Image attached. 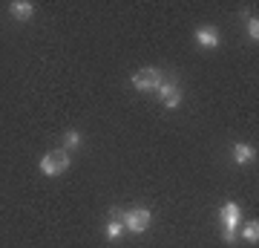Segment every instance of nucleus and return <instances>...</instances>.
<instances>
[{"mask_svg": "<svg viewBox=\"0 0 259 248\" xmlns=\"http://www.w3.org/2000/svg\"><path fill=\"white\" fill-rule=\"evenodd\" d=\"M69 165H72V156L66 150H55V153H47V156L40 159V173L58 176V173H64Z\"/></svg>", "mask_w": 259, "mask_h": 248, "instance_id": "nucleus-1", "label": "nucleus"}, {"mask_svg": "<svg viewBox=\"0 0 259 248\" xmlns=\"http://www.w3.org/2000/svg\"><path fill=\"white\" fill-rule=\"evenodd\" d=\"M150 211L147 208H130V211L121 214V222H124V228L133 231V234H144L150 228Z\"/></svg>", "mask_w": 259, "mask_h": 248, "instance_id": "nucleus-2", "label": "nucleus"}, {"mask_svg": "<svg viewBox=\"0 0 259 248\" xmlns=\"http://www.w3.org/2000/svg\"><path fill=\"white\" fill-rule=\"evenodd\" d=\"M161 81H164V78H161V73H158V69H153V66L139 69V73L133 75V87H136L139 92H156Z\"/></svg>", "mask_w": 259, "mask_h": 248, "instance_id": "nucleus-3", "label": "nucleus"}, {"mask_svg": "<svg viewBox=\"0 0 259 248\" xmlns=\"http://www.w3.org/2000/svg\"><path fill=\"white\" fill-rule=\"evenodd\" d=\"M158 98H161V104H164L167 110H173V107H179V101H182V92H179L176 81L173 78H164V81L158 84Z\"/></svg>", "mask_w": 259, "mask_h": 248, "instance_id": "nucleus-4", "label": "nucleus"}, {"mask_svg": "<svg viewBox=\"0 0 259 248\" xmlns=\"http://www.w3.org/2000/svg\"><path fill=\"white\" fill-rule=\"evenodd\" d=\"M196 44L204 46V49H216V46H219V32H216L213 26L196 29Z\"/></svg>", "mask_w": 259, "mask_h": 248, "instance_id": "nucleus-5", "label": "nucleus"}, {"mask_svg": "<svg viewBox=\"0 0 259 248\" xmlns=\"http://www.w3.org/2000/svg\"><path fill=\"white\" fill-rule=\"evenodd\" d=\"M219 217H222V225H225L228 231H236V225H239V205H236V202L222 205Z\"/></svg>", "mask_w": 259, "mask_h": 248, "instance_id": "nucleus-6", "label": "nucleus"}, {"mask_svg": "<svg viewBox=\"0 0 259 248\" xmlns=\"http://www.w3.org/2000/svg\"><path fill=\"white\" fill-rule=\"evenodd\" d=\"M9 9L18 20H29L35 15V3H29V0H15V3H9Z\"/></svg>", "mask_w": 259, "mask_h": 248, "instance_id": "nucleus-7", "label": "nucleus"}, {"mask_svg": "<svg viewBox=\"0 0 259 248\" xmlns=\"http://www.w3.org/2000/svg\"><path fill=\"white\" fill-rule=\"evenodd\" d=\"M233 159H236V165H248L250 159H253V147L239 141V145H233Z\"/></svg>", "mask_w": 259, "mask_h": 248, "instance_id": "nucleus-8", "label": "nucleus"}, {"mask_svg": "<svg viewBox=\"0 0 259 248\" xmlns=\"http://www.w3.org/2000/svg\"><path fill=\"white\" fill-rule=\"evenodd\" d=\"M121 234H124V222H121V217H112L107 222V239H118Z\"/></svg>", "mask_w": 259, "mask_h": 248, "instance_id": "nucleus-9", "label": "nucleus"}, {"mask_svg": "<svg viewBox=\"0 0 259 248\" xmlns=\"http://www.w3.org/2000/svg\"><path fill=\"white\" fill-rule=\"evenodd\" d=\"M78 145H81V133H78V130H69V133L64 136V150L66 153H72Z\"/></svg>", "mask_w": 259, "mask_h": 248, "instance_id": "nucleus-10", "label": "nucleus"}, {"mask_svg": "<svg viewBox=\"0 0 259 248\" xmlns=\"http://www.w3.org/2000/svg\"><path fill=\"white\" fill-rule=\"evenodd\" d=\"M242 237L248 239V242H256V239H259V222H250V225H245V228H242Z\"/></svg>", "mask_w": 259, "mask_h": 248, "instance_id": "nucleus-11", "label": "nucleus"}, {"mask_svg": "<svg viewBox=\"0 0 259 248\" xmlns=\"http://www.w3.org/2000/svg\"><path fill=\"white\" fill-rule=\"evenodd\" d=\"M248 35L253 38V41H259V23H256V18L248 20Z\"/></svg>", "mask_w": 259, "mask_h": 248, "instance_id": "nucleus-12", "label": "nucleus"}, {"mask_svg": "<svg viewBox=\"0 0 259 248\" xmlns=\"http://www.w3.org/2000/svg\"><path fill=\"white\" fill-rule=\"evenodd\" d=\"M222 239H225V242H233V239H236V231H228V228H225V231H222Z\"/></svg>", "mask_w": 259, "mask_h": 248, "instance_id": "nucleus-13", "label": "nucleus"}]
</instances>
